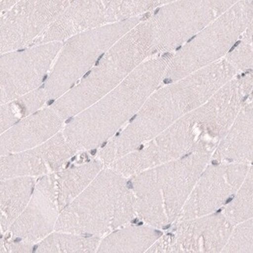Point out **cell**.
Wrapping results in <instances>:
<instances>
[{"mask_svg": "<svg viewBox=\"0 0 253 253\" xmlns=\"http://www.w3.org/2000/svg\"><path fill=\"white\" fill-rule=\"evenodd\" d=\"M249 169L248 164L238 162L208 165L200 174L177 221L214 213L235 196Z\"/></svg>", "mask_w": 253, "mask_h": 253, "instance_id": "obj_14", "label": "cell"}, {"mask_svg": "<svg viewBox=\"0 0 253 253\" xmlns=\"http://www.w3.org/2000/svg\"><path fill=\"white\" fill-rule=\"evenodd\" d=\"M77 153L62 131L38 147L1 155V180L55 174L62 171Z\"/></svg>", "mask_w": 253, "mask_h": 253, "instance_id": "obj_16", "label": "cell"}, {"mask_svg": "<svg viewBox=\"0 0 253 253\" xmlns=\"http://www.w3.org/2000/svg\"><path fill=\"white\" fill-rule=\"evenodd\" d=\"M20 0H0V9H1V13H5V12L11 9L15 4L19 2Z\"/></svg>", "mask_w": 253, "mask_h": 253, "instance_id": "obj_27", "label": "cell"}, {"mask_svg": "<svg viewBox=\"0 0 253 253\" xmlns=\"http://www.w3.org/2000/svg\"><path fill=\"white\" fill-rule=\"evenodd\" d=\"M224 213L234 224L253 217V166L249 169L242 185Z\"/></svg>", "mask_w": 253, "mask_h": 253, "instance_id": "obj_23", "label": "cell"}, {"mask_svg": "<svg viewBox=\"0 0 253 253\" xmlns=\"http://www.w3.org/2000/svg\"><path fill=\"white\" fill-rule=\"evenodd\" d=\"M128 178L108 166L82 193L61 211L55 231L104 236L136 216Z\"/></svg>", "mask_w": 253, "mask_h": 253, "instance_id": "obj_5", "label": "cell"}, {"mask_svg": "<svg viewBox=\"0 0 253 253\" xmlns=\"http://www.w3.org/2000/svg\"><path fill=\"white\" fill-rule=\"evenodd\" d=\"M240 0H177L149 14L156 55L173 53Z\"/></svg>", "mask_w": 253, "mask_h": 253, "instance_id": "obj_9", "label": "cell"}, {"mask_svg": "<svg viewBox=\"0 0 253 253\" xmlns=\"http://www.w3.org/2000/svg\"><path fill=\"white\" fill-rule=\"evenodd\" d=\"M237 47L243 63L253 70V18L237 43Z\"/></svg>", "mask_w": 253, "mask_h": 253, "instance_id": "obj_26", "label": "cell"}, {"mask_svg": "<svg viewBox=\"0 0 253 253\" xmlns=\"http://www.w3.org/2000/svg\"><path fill=\"white\" fill-rule=\"evenodd\" d=\"M65 120L51 106L24 118L1 133V155L42 144L60 132Z\"/></svg>", "mask_w": 253, "mask_h": 253, "instance_id": "obj_17", "label": "cell"}, {"mask_svg": "<svg viewBox=\"0 0 253 253\" xmlns=\"http://www.w3.org/2000/svg\"><path fill=\"white\" fill-rule=\"evenodd\" d=\"M74 1L20 0L1 13V54L32 45Z\"/></svg>", "mask_w": 253, "mask_h": 253, "instance_id": "obj_12", "label": "cell"}, {"mask_svg": "<svg viewBox=\"0 0 253 253\" xmlns=\"http://www.w3.org/2000/svg\"><path fill=\"white\" fill-rule=\"evenodd\" d=\"M162 235L149 224L122 227L101 239L97 253H144Z\"/></svg>", "mask_w": 253, "mask_h": 253, "instance_id": "obj_20", "label": "cell"}, {"mask_svg": "<svg viewBox=\"0 0 253 253\" xmlns=\"http://www.w3.org/2000/svg\"><path fill=\"white\" fill-rule=\"evenodd\" d=\"M35 177L20 176L1 180L0 226L6 233L32 199L36 185Z\"/></svg>", "mask_w": 253, "mask_h": 253, "instance_id": "obj_19", "label": "cell"}, {"mask_svg": "<svg viewBox=\"0 0 253 253\" xmlns=\"http://www.w3.org/2000/svg\"><path fill=\"white\" fill-rule=\"evenodd\" d=\"M212 157L220 162H253V97L245 103Z\"/></svg>", "mask_w": 253, "mask_h": 253, "instance_id": "obj_18", "label": "cell"}, {"mask_svg": "<svg viewBox=\"0 0 253 253\" xmlns=\"http://www.w3.org/2000/svg\"><path fill=\"white\" fill-rule=\"evenodd\" d=\"M160 6V0H74L32 45L64 42L85 31L143 17Z\"/></svg>", "mask_w": 253, "mask_h": 253, "instance_id": "obj_10", "label": "cell"}, {"mask_svg": "<svg viewBox=\"0 0 253 253\" xmlns=\"http://www.w3.org/2000/svg\"><path fill=\"white\" fill-rule=\"evenodd\" d=\"M59 214L56 173L46 174L38 181L29 204L8 230L9 239L32 244L43 240L55 231Z\"/></svg>", "mask_w": 253, "mask_h": 253, "instance_id": "obj_15", "label": "cell"}, {"mask_svg": "<svg viewBox=\"0 0 253 253\" xmlns=\"http://www.w3.org/2000/svg\"><path fill=\"white\" fill-rule=\"evenodd\" d=\"M252 94H253V91H252Z\"/></svg>", "mask_w": 253, "mask_h": 253, "instance_id": "obj_29", "label": "cell"}, {"mask_svg": "<svg viewBox=\"0 0 253 253\" xmlns=\"http://www.w3.org/2000/svg\"><path fill=\"white\" fill-rule=\"evenodd\" d=\"M212 156L211 153H192L131 176L136 215L159 229L177 221Z\"/></svg>", "mask_w": 253, "mask_h": 253, "instance_id": "obj_4", "label": "cell"}, {"mask_svg": "<svg viewBox=\"0 0 253 253\" xmlns=\"http://www.w3.org/2000/svg\"><path fill=\"white\" fill-rule=\"evenodd\" d=\"M253 18V0L235 3L173 52L163 82L178 81L224 59Z\"/></svg>", "mask_w": 253, "mask_h": 253, "instance_id": "obj_6", "label": "cell"}, {"mask_svg": "<svg viewBox=\"0 0 253 253\" xmlns=\"http://www.w3.org/2000/svg\"><path fill=\"white\" fill-rule=\"evenodd\" d=\"M174 1H177V0H160V5L162 6V5L170 3V2H174Z\"/></svg>", "mask_w": 253, "mask_h": 253, "instance_id": "obj_28", "label": "cell"}, {"mask_svg": "<svg viewBox=\"0 0 253 253\" xmlns=\"http://www.w3.org/2000/svg\"><path fill=\"white\" fill-rule=\"evenodd\" d=\"M216 146L206 136L196 109L125 156L108 165L130 178L141 171L196 152L213 154Z\"/></svg>", "mask_w": 253, "mask_h": 253, "instance_id": "obj_8", "label": "cell"}, {"mask_svg": "<svg viewBox=\"0 0 253 253\" xmlns=\"http://www.w3.org/2000/svg\"><path fill=\"white\" fill-rule=\"evenodd\" d=\"M224 213L178 220L147 253H220L235 228Z\"/></svg>", "mask_w": 253, "mask_h": 253, "instance_id": "obj_13", "label": "cell"}, {"mask_svg": "<svg viewBox=\"0 0 253 253\" xmlns=\"http://www.w3.org/2000/svg\"><path fill=\"white\" fill-rule=\"evenodd\" d=\"M172 54L147 59L106 95L66 120L63 134L77 152L102 147L129 123L163 83Z\"/></svg>", "mask_w": 253, "mask_h": 253, "instance_id": "obj_2", "label": "cell"}, {"mask_svg": "<svg viewBox=\"0 0 253 253\" xmlns=\"http://www.w3.org/2000/svg\"><path fill=\"white\" fill-rule=\"evenodd\" d=\"M223 253H253V217L235 224Z\"/></svg>", "mask_w": 253, "mask_h": 253, "instance_id": "obj_25", "label": "cell"}, {"mask_svg": "<svg viewBox=\"0 0 253 253\" xmlns=\"http://www.w3.org/2000/svg\"><path fill=\"white\" fill-rule=\"evenodd\" d=\"M46 102H48L44 86H41L17 99L3 104L4 110L9 120L17 124L24 118L40 110Z\"/></svg>", "mask_w": 253, "mask_h": 253, "instance_id": "obj_24", "label": "cell"}, {"mask_svg": "<svg viewBox=\"0 0 253 253\" xmlns=\"http://www.w3.org/2000/svg\"><path fill=\"white\" fill-rule=\"evenodd\" d=\"M146 16L85 31L63 42L43 84L48 102L53 103L71 90L118 40Z\"/></svg>", "mask_w": 253, "mask_h": 253, "instance_id": "obj_7", "label": "cell"}, {"mask_svg": "<svg viewBox=\"0 0 253 253\" xmlns=\"http://www.w3.org/2000/svg\"><path fill=\"white\" fill-rule=\"evenodd\" d=\"M224 58L182 79L159 86L128 125L101 147L106 166L136 151L209 99L239 74Z\"/></svg>", "mask_w": 253, "mask_h": 253, "instance_id": "obj_1", "label": "cell"}, {"mask_svg": "<svg viewBox=\"0 0 253 253\" xmlns=\"http://www.w3.org/2000/svg\"><path fill=\"white\" fill-rule=\"evenodd\" d=\"M101 240L100 237L55 231L41 241L36 248V252L42 253H95Z\"/></svg>", "mask_w": 253, "mask_h": 253, "instance_id": "obj_22", "label": "cell"}, {"mask_svg": "<svg viewBox=\"0 0 253 253\" xmlns=\"http://www.w3.org/2000/svg\"><path fill=\"white\" fill-rule=\"evenodd\" d=\"M105 165L100 158H97L56 173L58 204L60 212L88 187Z\"/></svg>", "mask_w": 253, "mask_h": 253, "instance_id": "obj_21", "label": "cell"}, {"mask_svg": "<svg viewBox=\"0 0 253 253\" xmlns=\"http://www.w3.org/2000/svg\"><path fill=\"white\" fill-rule=\"evenodd\" d=\"M62 46L63 42H50L1 54V105L40 87Z\"/></svg>", "mask_w": 253, "mask_h": 253, "instance_id": "obj_11", "label": "cell"}, {"mask_svg": "<svg viewBox=\"0 0 253 253\" xmlns=\"http://www.w3.org/2000/svg\"><path fill=\"white\" fill-rule=\"evenodd\" d=\"M149 14L118 40L71 90L51 103L50 106L63 120H70L97 102L156 55Z\"/></svg>", "mask_w": 253, "mask_h": 253, "instance_id": "obj_3", "label": "cell"}]
</instances>
